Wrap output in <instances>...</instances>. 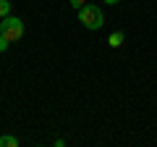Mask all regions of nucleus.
Here are the masks:
<instances>
[{
	"label": "nucleus",
	"instance_id": "1",
	"mask_svg": "<svg viewBox=\"0 0 157 147\" xmlns=\"http://www.w3.org/2000/svg\"><path fill=\"white\" fill-rule=\"evenodd\" d=\"M78 21L84 24L86 29L97 32V29H102V24H105V16H102L100 6H92V3H86V6L78 8Z\"/></svg>",
	"mask_w": 157,
	"mask_h": 147
},
{
	"label": "nucleus",
	"instance_id": "2",
	"mask_svg": "<svg viewBox=\"0 0 157 147\" xmlns=\"http://www.w3.org/2000/svg\"><path fill=\"white\" fill-rule=\"evenodd\" d=\"M0 34L6 37L8 42H18L24 37V21L21 18H16V16H6L3 21H0Z\"/></svg>",
	"mask_w": 157,
	"mask_h": 147
},
{
	"label": "nucleus",
	"instance_id": "3",
	"mask_svg": "<svg viewBox=\"0 0 157 147\" xmlns=\"http://www.w3.org/2000/svg\"><path fill=\"white\" fill-rule=\"evenodd\" d=\"M123 40H126L123 32H113L110 37H107V45H110V47H121V45H123Z\"/></svg>",
	"mask_w": 157,
	"mask_h": 147
},
{
	"label": "nucleus",
	"instance_id": "4",
	"mask_svg": "<svg viewBox=\"0 0 157 147\" xmlns=\"http://www.w3.org/2000/svg\"><path fill=\"white\" fill-rule=\"evenodd\" d=\"M0 147H18V139L11 137V134H3L0 137Z\"/></svg>",
	"mask_w": 157,
	"mask_h": 147
},
{
	"label": "nucleus",
	"instance_id": "5",
	"mask_svg": "<svg viewBox=\"0 0 157 147\" xmlns=\"http://www.w3.org/2000/svg\"><path fill=\"white\" fill-rule=\"evenodd\" d=\"M6 16H11V3L8 0H0V18H6Z\"/></svg>",
	"mask_w": 157,
	"mask_h": 147
},
{
	"label": "nucleus",
	"instance_id": "6",
	"mask_svg": "<svg viewBox=\"0 0 157 147\" xmlns=\"http://www.w3.org/2000/svg\"><path fill=\"white\" fill-rule=\"evenodd\" d=\"M8 45H11V42H8L6 37H3V34H0V53H6V50H8Z\"/></svg>",
	"mask_w": 157,
	"mask_h": 147
},
{
	"label": "nucleus",
	"instance_id": "7",
	"mask_svg": "<svg viewBox=\"0 0 157 147\" xmlns=\"http://www.w3.org/2000/svg\"><path fill=\"white\" fill-rule=\"evenodd\" d=\"M68 3H71V6L76 8V11H78V8H81V6H86V0H68Z\"/></svg>",
	"mask_w": 157,
	"mask_h": 147
},
{
	"label": "nucleus",
	"instance_id": "8",
	"mask_svg": "<svg viewBox=\"0 0 157 147\" xmlns=\"http://www.w3.org/2000/svg\"><path fill=\"white\" fill-rule=\"evenodd\" d=\"M102 3H107V6H118L121 0H102Z\"/></svg>",
	"mask_w": 157,
	"mask_h": 147
}]
</instances>
